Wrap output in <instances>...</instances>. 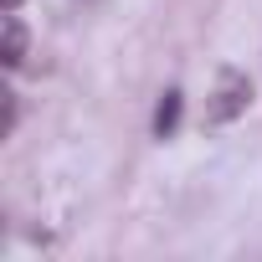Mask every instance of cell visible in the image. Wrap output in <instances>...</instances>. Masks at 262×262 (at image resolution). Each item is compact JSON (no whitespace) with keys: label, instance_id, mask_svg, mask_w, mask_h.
Returning a JSON list of instances; mask_svg holds the SVG:
<instances>
[{"label":"cell","instance_id":"cell-1","mask_svg":"<svg viewBox=\"0 0 262 262\" xmlns=\"http://www.w3.org/2000/svg\"><path fill=\"white\" fill-rule=\"evenodd\" d=\"M247 108H252V77L242 67H221L206 98V128H231L236 118H247Z\"/></svg>","mask_w":262,"mask_h":262},{"label":"cell","instance_id":"cell-2","mask_svg":"<svg viewBox=\"0 0 262 262\" xmlns=\"http://www.w3.org/2000/svg\"><path fill=\"white\" fill-rule=\"evenodd\" d=\"M31 57V31L21 21V11H6V47H0V62H6V72H21Z\"/></svg>","mask_w":262,"mask_h":262},{"label":"cell","instance_id":"cell-3","mask_svg":"<svg viewBox=\"0 0 262 262\" xmlns=\"http://www.w3.org/2000/svg\"><path fill=\"white\" fill-rule=\"evenodd\" d=\"M180 113H185V93H180V88H165V93H160V103H155V118H149V134H155L160 144H165V139H175Z\"/></svg>","mask_w":262,"mask_h":262},{"label":"cell","instance_id":"cell-4","mask_svg":"<svg viewBox=\"0 0 262 262\" xmlns=\"http://www.w3.org/2000/svg\"><path fill=\"white\" fill-rule=\"evenodd\" d=\"M16 123H21V98L6 93V134H16Z\"/></svg>","mask_w":262,"mask_h":262},{"label":"cell","instance_id":"cell-5","mask_svg":"<svg viewBox=\"0 0 262 262\" xmlns=\"http://www.w3.org/2000/svg\"><path fill=\"white\" fill-rule=\"evenodd\" d=\"M0 6H6V11H21V6H26V0H0Z\"/></svg>","mask_w":262,"mask_h":262}]
</instances>
